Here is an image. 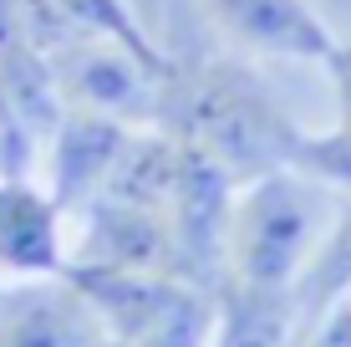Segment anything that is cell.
<instances>
[{
	"label": "cell",
	"mask_w": 351,
	"mask_h": 347,
	"mask_svg": "<svg viewBox=\"0 0 351 347\" xmlns=\"http://www.w3.org/2000/svg\"><path fill=\"white\" fill-rule=\"evenodd\" d=\"M326 67H331L336 87H341V128H336L331 138H321V143L300 138L295 164H300V169H311L316 179H326V184L351 189V46H336V52L326 56Z\"/></svg>",
	"instance_id": "9c48e42d"
},
{
	"label": "cell",
	"mask_w": 351,
	"mask_h": 347,
	"mask_svg": "<svg viewBox=\"0 0 351 347\" xmlns=\"http://www.w3.org/2000/svg\"><path fill=\"white\" fill-rule=\"evenodd\" d=\"M351 291V214H341V225L331 230V240L321 250H311L306 271H300L295 291H290V312H295V332L311 327L331 302H341Z\"/></svg>",
	"instance_id": "ba28073f"
},
{
	"label": "cell",
	"mask_w": 351,
	"mask_h": 347,
	"mask_svg": "<svg viewBox=\"0 0 351 347\" xmlns=\"http://www.w3.org/2000/svg\"><path fill=\"white\" fill-rule=\"evenodd\" d=\"M311 260V205L285 169L239 184L224 225V286L250 296H290Z\"/></svg>",
	"instance_id": "3957f363"
},
{
	"label": "cell",
	"mask_w": 351,
	"mask_h": 347,
	"mask_svg": "<svg viewBox=\"0 0 351 347\" xmlns=\"http://www.w3.org/2000/svg\"><path fill=\"white\" fill-rule=\"evenodd\" d=\"M163 117L184 148L209 159L234 184L290 169L295 148H300V133L265 102V92L255 82L234 67H219V62L184 77V87L168 92Z\"/></svg>",
	"instance_id": "6da1fadb"
},
{
	"label": "cell",
	"mask_w": 351,
	"mask_h": 347,
	"mask_svg": "<svg viewBox=\"0 0 351 347\" xmlns=\"http://www.w3.org/2000/svg\"><path fill=\"white\" fill-rule=\"evenodd\" d=\"M102 347H117V342H112V337H102Z\"/></svg>",
	"instance_id": "30bf717a"
},
{
	"label": "cell",
	"mask_w": 351,
	"mask_h": 347,
	"mask_svg": "<svg viewBox=\"0 0 351 347\" xmlns=\"http://www.w3.org/2000/svg\"><path fill=\"white\" fill-rule=\"evenodd\" d=\"M102 322L66 281L0 296V347H102Z\"/></svg>",
	"instance_id": "8992f818"
},
{
	"label": "cell",
	"mask_w": 351,
	"mask_h": 347,
	"mask_svg": "<svg viewBox=\"0 0 351 347\" xmlns=\"http://www.w3.org/2000/svg\"><path fill=\"white\" fill-rule=\"evenodd\" d=\"M123 128L107 117H71L62 128V148H56V205H82L92 189L107 184L117 153H123Z\"/></svg>",
	"instance_id": "52a82bcc"
},
{
	"label": "cell",
	"mask_w": 351,
	"mask_h": 347,
	"mask_svg": "<svg viewBox=\"0 0 351 347\" xmlns=\"http://www.w3.org/2000/svg\"><path fill=\"white\" fill-rule=\"evenodd\" d=\"M62 281L117 347H209L219 327V296L163 271H112L66 266Z\"/></svg>",
	"instance_id": "7a4b0ae2"
},
{
	"label": "cell",
	"mask_w": 351,
	"mask_h": 347,
	"mask_svg": "<svg viewBox=\"0 0 351 347\" xmlns=\"http://www.w3.org/2000/svg\"><path fill=\"white\" fill-rule=\"evenodd\" d=\"M209 16L234 36L270 56H295V62H326L336 52L331 31L306 0H204Z\"/></svg>",
	"instance_id": "5b68a950"
},
{
	"label": "cell",
	"mask_w": 351,
	"mask_h": 347,
	"mask_svg": "<svg viewBox=\"0 0 351 347\" xmlns=\"http://www.w3.org/2000/svg\"><path fill=\"white\" fill-rule=\"evenodd\" d=\"M0 296H5V276H0Z\"/></svg>",
	"instance_id": "8fae6325"
},
{
	"label": "cell",
	"mask_w": 351,
	"mask_h": 347,
	"mask_svg": "<svg viewBox=\"0 0 351 347\" xmlns=\"http://www.w3.org/2000/svg\"><path fill=\"white\" fill-rule=\"evenodd\" d=\"M71 260L62 205L21 174L0 179V276L10 281H62Z\"/></svg>",
	"instance_id": "277c9868"
}]
</instances>
